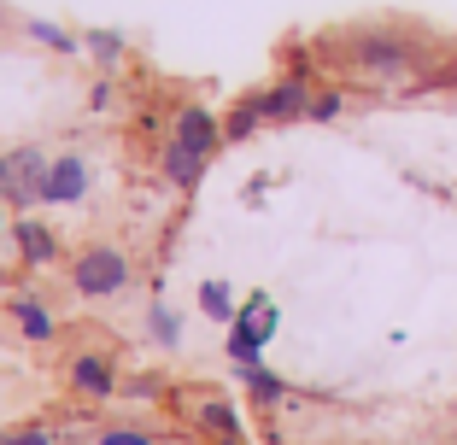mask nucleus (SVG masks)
I'll list each match as a JSON object with an SVG mask.
<instances>
[{
    "label": "nucleus",
    "mask_w": 457,
    "mask_h": 445,
    "mask_svg": "<svg viewBox=\"0 0 457 445\" xmlns=\"http://www.w3.org/2000/svg\"><path fill=\"white\" fill-rule=\"evenodd\" d=\"M346 65L376 82H411L422 65V47L411 36H399V29H363V36H352Z\"/></svg>",
    "instance_id": "f257e3e1"
},
{
    "label": "nucleus",
    "mask_w": 457,
    "mask_h": 445,
    "mask_svg": "<svg viewBox=\"0 0 457 445\" xmlns=\"http://www.w3.org/2000/svg\"><path fill=\"white\" fill-rule=\"evenodd\" d=\"M71 287H77L82 299H112L129 287V258L118 252V246H88V252H77V264H71Z\"/></svg>",
    "instance_id": "f03ea898"
},
{
    "label": "nucleus",
    "mask_w": 457,
    "mask_h": 445,
    "mask_svg": "<svg viewBox=\"0 0 457 445\" xmlns=\"http://www.w3.org/2000/svg\"><path fill=\"white\" fill-rule=\"evenodd\" d=\"M47 164L54 159H41L36 147H18L0 159V200H12V205H36L41 188H47Z\"/></svg>",
    "instance_id": "7ed1b4c3"
},
{
    "label": "nucleus",
    "mask_w": 457,
    "mask_h": 445,
    "mask_svg": "<svg viewBox=\"0 0 457 445\" xmlns=\"http://www.w3.org/2000/svg\"><path fill=\"white\" fill-rule=\"evenodd\" d=\"M258 106H264V123L305 118V111H311V82H305V70H294V77H282L276 88H264V95H258Z\"/></svg>",
    "instance_id": "20e7f679"
},
{
    "label": "nucleus",
    "mask_w": 457,
    "mask_h": 445,
    "mask_svg": "<svg viewBox=\"0 0 457 445\" xmlns=\"http://www.w3.org/2000/svg\"><path fill=\"white\" fill-rule=\"evenodd\" d=\"M176 147H188V152H200V159H212V152L223 147V123H217L205 106H182V111H176Z\"/></svg>",
    "instance_id": "39448f33"
},
{
    "label": "nucleus",
    "mask_w": 457,
    "mask_h": 445,
    "mask_svg": "<svg viewBox=\"0 0 457 445\" xmlns=\"http://www.w3.org/2000/svg\"><path fill=\"white\" fill-rule=\"evenodd\" d=\"M82 194H88V164H82L77 152H59V159L47 164V188H41V200L47 205H77Z\"/></svg>",
    "instance_id": "423d86ee"
},
{
    "label": "nucleus",
    "mask_w": 457,
    "mask_h": 445,
    "mask_svg": "<svg viewBox=\"0 0 457 445\" xmlns=\"http://www.w3.org/2000/svg\"><path fill=\"white\" fill-rule=\"evenodd\" d=\"M71 381H77V392H88V399H112V392H118V369H112L106 358H95V351L71 364Z\"/></svg>",
    "instance_id": "0eeeda50"
},
{
    "label": "nucleus",
    "mask_w": 457,
    "mask_h": 445,
    "mask_svg": "<svg viewBox=\"0 0 457 445\" xmlns=\"http://www.w3.org/2000/svg\"><path fill=\"white\" fill-rule=\"evenodd\" d=\"M258 351H264V328H258L253 317L241 310V317H235V328H228V358H235L241 369H253V364H258Z\"/></svg>",
    "instance_id": "6e6552de"
},
{
    "label": "nucleus",
    "mask_w": 457,
    "mask_h": 445,
    "mask_svg": "<svg viewBox=\"0 0 457 445\" xmlns=\"http://www.w3.org/2000/svg\"><path fill=\"white\" fill-rule=\"evenodd\" d=\"M18 246H24V258L29 264H54L59 258V241H54V229H47V223H36V217H24V223H18Z\"/></svg>",
    "instance_id": "1a4fd4ad"
},
{
    "label": "nucleus",
    "mask_w": 457,
    "mask_h": 445,
    "mask_svg": "<svg viewBox=\"0 0 457 445\" xmlns=\"http://www.w3.org/2000/svg\"><path fill=\"white\" fill-rule=\"evenodd\" d=\"M200 428H205V433H217L223 445H246L241 416H235V410H228L223 399H205V405H200Z\"/></svg>",
    "instance_id": "9d476101"
},
{
    "label": "nucleus",
    "mask_w": 457,
    "mask_h": 445,
    "mask_svg": "<svg viewBox=\"0 0 457 445\" xmlns=\"http://www.w3.org/2000/svg\"><path fill=\"white\" fill-rule=\"evenodd\" d=\"M164 176H170L176 188H200V176H205V159L200 152H188V147H164Z\"/></svg>",
    "instance_id": "9b49d317"
},
{
    "label": "nucleus",
    "mask_w": 457,
    "mask_h": 445,
    "mask_svg": "<svg viewBox=\"0 0 457 445\" xmlns=\"http://www.w3.org/2000/svg\"><path fill=\"white\" fill-rule=\"evenodd\" d=\"M12 317H18V328H24L29 340H54V317H47V310H41L29 293H18V299H12Z\"/></svg>",
    "instance_id": "f8f14e48"
},
{
    "label": "nucleus",
    "mask_w": 457,
    "mask_h": 445,
    "mask_svg": "<svg viewBox=\"0 0 457 445\" xmlns=\"http://www.w3.org/2000/svg\"><path fill=\"white\" fill-rule=\"evenodd\" d=\"M258 123H264V106H258V95L253 100H241V106L228 111V123H223V141H246L258 129Z\"/></svg>",
    "instance_id": "ddd939ff"
},
{
    "label": "nucleus",
    "mask_w": 457,
    "mask_h": 445,
    "mask_svg": "<svg viewBox=\"0 0 457 445\" xmlns=\"http://www.w3.org/2000/svg\"><path fill=\"white\" fill-rule=\"evenodd\" d=\"M246 387H253V399H258V405H282V399H287V381H282V375H270L264 364H253V369H246Z\"/></svg>",
    "instance_id": "4468645a"
},
{
    "label": "nucleus",
    "mask_w": 457,
    "mask_h": 445,
    "mask_svg": "<svg viewBox=\"0 0 457 445\" xmlns=\"http://www.w3.org/2000/svg\"><path fill=\"white\" fill-rule=\"evenodd\" d=\"M200 310H205V317H217V323H235V317H241L223 282H205V287H200Z\"/></svg>",
    "instance_id": "2eb2a0df"
},
{
    "label": "nucleus",
    "mask_w": 457,
    "mask_h": 445,
    "mask_svg": "<svg viewBox=\"0 0 457 445\" xmlns=\"http://www.w3.org/2000/svg\"><path fill=\"white\" fill-rule=\"evenodd\" d=\"M29 36H36V41H47V47H59V54H71V47H77V41H71L65 36V29H59V24H41V18H29Z\"/></svg>",
    "instance_id": "dca6fc26"
},
{
    "label": "nucleus",
    "mask_w": 457,
    "mask_h": 445,
    "mask_svg": "<svg viewBox=\"0 0 457 445\" xmlns=\"http://www.w3.org/2000/svg\"><path fill=\"white\" fill-rule=\"evenodd\" d=\"M340 111H346V95H311V111H305V118H317V123H335Z\"/></svg>",
    "instance_id": "f3484780"
},
{
    "label": "nucleus",
    "mask_w": 457,
    "mask_h": 445,
    "mask_svg": "<svg viewBox=\"0 0 457 445\" xmlns=\"http://www.w3.org/2000/svg\"><path fill=\"white\" fill-rule=\"evenodd\" d=\"M88 54H95V59H100V65H112V59H118V54H123V41H118V36H112V29H95V36H88Z\"/></svg>",
    "instance_id": "a211bd4d"
},
{
    "label": "nucleus",
    "mask_w": 457,
    "mask_h": 445,
    "mask_svg": "<svg viewBox=\"0 0 457 445\" xmlns=\"http://www.w3.org/2000/svg\"><path fill=\"white\" fill-rule=\"evenodd\" d=\"M153 334H159L164 346H176V317H170L164 305H153Z\"/></svg>",
    "instance_id": "6ab92c4d"
},
{
    "label": "nucleus",
    "mask_w": 457,
    "mask_h": 445,
    "mask_svg": "<svg viewBox=\"0 0 457 445\" xmlns=\"http://www.w3.org/2000/svg\"><path fill=\"white\" fill-rule=\"evenodd\" d=\"M100 445H153V440L135 428H112V433H100Z\"/></svg>",
    "instance_id": "aec40b11"
},
{
    "label": "nucleus",
    "mask_w": 457,
    "mask_h": 445,
    "mask_svg": "<svg viewBox=\"0 0 457 445\" xmlns=\"http://www.w3.org/2000/svg\"><path fill=\"white\" fill-rule=\"evenodd\" d=\"M0 445H54L41 428H24V433H12V440H0Z\"/></svg>",
    "instance_id": "412c9836"
},
{
    "label": "nucleus",
    "mask_w": 457,
    "mask_h": 445,
    "mask_svg": "<svg viewBox=\"0 0 457 445\" xmlns=\"http://www.w3.org/2000/svg\"><path fill=\"white\" fill-rule=\"evenodd\" d=\"M0 235H6V200H0Z\"/></svg>",
    "instance_id": "4be33fe9"
},
{
    "label": "nucleus",
    "mask_w": 457,
    "mask_h": 445,
    "mask_svg": "<svg viewBox=\"0 0 457 445\" xmlns=\"http://www.w3.org/2000/svg\"><path fill=\"white\" fill-rule=\"evenodd\" d=\"M452 445H457V440H452Z\"/></svg>",
    "instance_id": "5701e85b"
}]
</instances>
